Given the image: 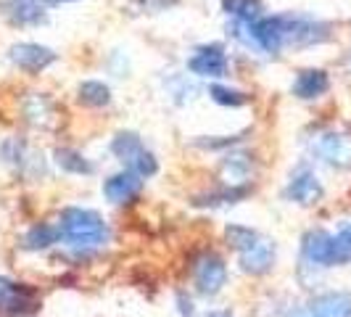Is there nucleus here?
Wrapping results in <instances>:
<instances>
[{
	"mask_svg": "<svg viewBox=\"0 0 351 317\" xmlns=\"http://www.w3.org/2000/svg\"><path fill=\"white\" fill-rule=\"evenodd\" d=\"M330 246H333V235L325 230H312L304 238V259L312 264H330Z\"/></svg>",
	"mask_w": 351,
	"mask_h": 317,
	"instance_id": "ddd939ff",
	"label": "nucleus"
},
{
	"mask_svg": "<svg viewBox=\"0 0 351 317\" xmlns=\"http://www.w3.org/2000/svg\"><path fill=\"white\" fill-rule=\"evenodd\" d=\"M206 317H232V315H230L228 309H214V312H209Z\"/></svg>",
	"mask_w": 351,
	"mask_h": 317,
	"instance_id": "b1692460",
	"label": "nucleus"
},
{
	"mask_svg": "<svg viewBox=\"0 0 351 317\" xmlns=\"http://www.w3.org/2000/svg\"><path fill=\"white\" fill-rule=\"evenodd\" d=\"M282 19V40L291 48H312L330 40V27L325 21L309 16H280Z\"/></svg>",
	"mask_w": 351,
	"mask_h": 317,
	"instance_id": "7ed1b4c3",
	"label": "nucleus"
},
{
	"mask_svg": "<svg viewBox=\"0 0 351 317\" xmlns=\"http://www.w3.org/2000/svg\"><path fill=\"white\" fill-rule=\"evenodd\" d=\"M209 95H211V101H217L219 106H243L248 101L246 98V93H241V90H235V88H225V85H211L209 88Z\"/></svg>",
	"mask_w": 351,
	"mask_h": 317,
	"instance_id": "412c9836",
	"label": "nucleus"
},
{
	"mask_svg": "<svg viewBox=\"0 0 351 317\" xmlns=\"http://www.w3.org/2000/svg\"><path fill=\"white\" fill-rule=\"evenodd\" d=\"M351 262V225L333 235V246H330V264H346Z\"/></svg>",
	"mask_w": 351,
	"mask_h": 317,
	"instance_id": "6ab92c4d",
	"label": "nucleus"
},
{
	"mask_svg": "<svg viewBox=\"0 0 351 317\" xmlns=\"http://www.w3.org/2000/svg\"><path fill=\"white\" fill-rule=\"evenodd\" d=\"M58 233H61V241L74 248L101 246L108 238V228H106L104 217L98 211L80 209V207H69V209L61 211Z\"/></svg>",
	"mask_w": 351,
	"mask_h": 317,
	"instance_id": "f257e3e1",
	"label": "nucleus"
},
{
	"mask_svg": "<svg viewBox=\"0 0 351 317\" xmlns=\"http://www.w3.org/2000/svg\"><path fill=\"white\" fill-rule=\"evenodd\" d=\"M259 238V233L256 230H251V228H243V225H230L228 228V241H230V246L235 248L238 254L243 251V248H248L254 241Z\"/></svg>",
	"mask_w": 351,
	"mask_h": 317,
	"instance_id": "4be33fe9",
	"label": "nucleus"
},
{
	"mask_svg": "<svg viewBox=\"0 0 351 317\" xmlns=\"http://www.w3.org/2000/svg\"><path fill=\"white\" fill-rule=\"evenodd\" d=\"M58 241H61L58 225H45V222H40L35 228H29V233L24 235V248H29V251H43V248L58 244Z\"/></svg>",
	"mask_w": 351,
	"mask_h": 317,
	"instance_id": "dca6fc26",
	"label": "nucleus"
},
{
	"mask_svg": "<svg viewBox=\"0 0 351 317\" xmlns=\"http://www.w3.org/2000/svg\"><path fill=\"white\" fill-rule=\"evenodd\" d=\"M45 5H58V3H71V0H43Z\"/></svg>",
	"mask_w": 351,
	"mask_h": 317,
	"instance_id": "393cba45",
	"label": "nucleus"
},
{
	"mask_svg": "<svg viewBox=\"0 0 351 317\" xmlns=\"http://www.w3.org/2000/svg\"><path fill=\"white\" fill-rule=\"evenodd\" d=\"M188 69L195 77H206V80H219L228 74V53L222 45H201L188 61Z\"/></svg>",
	"mask_w": 351,
	"mask_h": 317,
	"instance_id": "423d86ee",
	"label": "nucleus"
},
{
	"mask_svg": "<svg viewBox=\"0 0 351 317\" xmlns=\"http://www.w3.org/2000/svg\"><path fill=\"white\" fill-rule=\"evenodd\" d=\"M43 0H3V14L14 27H40L48 19Z\"/></svg>",
	"mask_w": 351,
	"mask_h": 317,
	"instance_id": "0eeeda50",
	"label": "nucleus"
},
{
	"mask_svg": "<svg viewBox=\"0 0 351 317\" xmlns=\"http://www.w3.org/2000/svg\"><path fill=\"white\" fill-rule=\"evenodd\" d=\"M317 154L330 164H346L351 158V148L346 138H341V135H322L317 143Z\"/></svg>",
	"mask_w": 351,
	"mask_h": 317,
	"instance_id": "4468645a",
	"label": "nucleus"
},
{
	"mask_svg": "<svg viewBox=\"0 0 351 317\" xmlns=\"http://www.w3.org/2000/svg\"><path fill=\"white\" fill-rule=\"evenodd\" d=\"M285 196L296 204H315L317 198L322 196V185L317 183V177L309 172V169H301L291 177L288 188H285Z\"/></svg>",
	"mask_w": 351,
	"mask_h": 317,
	"instance_id": "9b49d317",
	"label": "nucleus"
},
{
	"mask_svg": "<svg viewBox=\"0 0 351 317\" xmlns=\"http://www.w3.org/2000/svg\"><path fill=\"white\" fill-rule=\"evenodd\" d=\"M228 281V267L217 254H204L193 267V283L204 296H214Z\"/></svg>",
	"mask_w": 351,
	"mask_h": 317,
	"instance_id": "39448f33",
	"label": "nucleus"
},
{
	"mask_svg": "<svg viewBox=\"0 0 351 317\" xmlns=\"http://www.w3.org/2000/svg\"><path fill=\"white\" fill-rule=\"evenodd\" d=\"M304 317H351V296L349 294H325L312 301V307Z\"/></svg>",
	"mask_w": 351,
	"mask_h": 317,
	"instance_id": "f8f14e48",
	"label": "nucleus"
},
{
	"mask_svg": "<svg viewBox=\"0 0 351 317\" xmlns=\"http://www.w3.org/2000/svg\"><path fill=\"white\" fill-rule=\"evenodd\" d=\"M330 88V77L322 69H304L299 71L296 82H293V95L301 101H315L319 95H325Z\"/></svg>",
	"mask_w": 351,
	"mask_h": 317,
	"instance_id": "9d476101",
	"label": "nucleus"
},
{
	"mask_svg": "<svg viewBox=\"0 0 351 317\" xmlns=\"http://www.w3.org/2000/svg\"><path fill=\"white\" fill-rule=\"evenodd\" d=\"M8 58L14 61V67H19L21 71H29V74H40L45 71L51 64H56V51L48 45H40V43H16L11 45Z\"/></svg>",
	"mask_w": 351,
	"mask_h": 317,
	"instance_id": "20e7f679",
	"label": "nucleus"
},
{
	"mask_svg": "<svg viewBox=\"0 0 351 317\" xmlns=\"http://www.w3.org/2000/svg\"><path fill=\"white\" fill-rule=\"evenodd\" d=\"M56 164L64 169V172H71V175H90L93 172V164L82 156L80 151H71V148H58L56 151Z\"/></svg>",
	"mask_w": 351,
	"mask_h": 317,
	"instance_id": "a211bd4d",
	"label": "nucleus"
},
{
	"mask_svg": "<svg viewBox=\"0 0 351 317\" xmlns=\"http://www.w3.org/2000/svg\"><path fill=\"white\" fill-rule=\"evenodd\" d=\"M177 0H143L148 11H167V5H175Z\"/></svg>",
	"mask_w": 351,
	"mask_h": 317,
	"instance_id": "5701e85b",
	"label": "nucleus"
},
{
	"mask_svg": "<svg viewBox=\"0 0 351 317\" xmlns=\"http://www.w3.org/2000/svg\"><path fill=\"white\" fill-rule=\"evenodd\" d=\"M272 262H275V244L262 235L241 251V267H243V272H251V275H264L272 267Z\"/></svg>",
	"mask_w": 351,
	"mask_h": 317,
	"instance_id": "1a4fd4ad",
	"label": "nucleus"
},
{
	"mask_svg": "<svg viewBox=\"0 0 351 317\" xmlns=\"http://www.w3.org/2000/svg\"><path fill=\"white\" fill-rule=\"evenodd\" d=\"M143 191V177L132 169H124L119 175H111L104 183V196L111 204H130Z\"/></svg>",
	"mask_w": 351,
	"mask_h": 317,
	"instance_id": "6e6552de",
	"label": "nucleus"
},
{
	"mask_svg": "<svg viewBox=\"0 0 351 317\" xmlns=\"http://www.w3.org/2000/svg\"><path fill=\"white\" fill-rule=\"evenodd\" d=\"M77 98L82 106H90V108H104V106L111 104V90L106 82L101 80H85L80 88H77Z\"/></svg>",
	"mask_w": 351,
	"mask_h": 317,
	"instance_id": "2eb2a0df",
	"label": "nucleus"
},
{
	"mask_svg": "<svg viewBox=\"0 0 351 317\" xmlns=\"http://www.w3.org/2000/svg\"><path fill=\"white\" fill-rule=\"evenodd\" d=\"M111 154L119 158L127 169H132L135 175H141L143 180L145 177H154L158 172L156 156L143 145L138 132H119L111 141Z\"/></svg>",
	"mask_w": 351,
	"mask_h": 317,
	"instance_id": "f03ea898",
	"label": "nucleus"
},
{
	"mask_svg": "<svg viewBox=\"0 0 351 317\" xmlns=\"http://www.w3.org/2000/svg\"><path fill=\"white\" fill-rule=\"evenodd\" d=\"M222 8L228 16L238 19V21H256L264 16L262 0H222Z\"/></svg>",
	"mask_w": 351,
	"mask_h": 317,
	"instance_id": "f3484780",
	"label": "nucleus"
},
{
	"mask_svg": "<svg viewBox=\"0 0 351 317\" xmlns=\"http://www.w3.org/2000/svg\"><path fill=\"white\" fill-rule=\"evenodd\" d=\"M225 172H228L230 183H241V180H246L248 172H251V158L246 154H228L225 158Z\"/></svg>",
	"mask_w": 351,
	"mask_h": 317,
	"instance_id": "aec40b11",
	"label": "nucleus"
}]
</instances>
